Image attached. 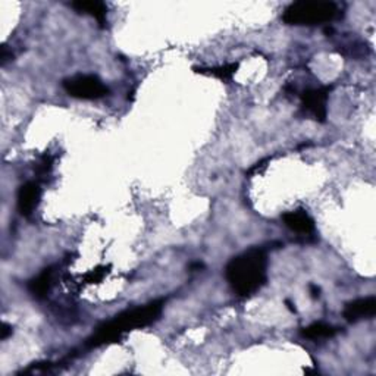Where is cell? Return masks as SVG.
Here are the masks:
<instances>
[{"label": "cell", "mask_w": 376, "mask_h": 376, "mask_svg": "<svg viewBox=\"0 0 376 376\" xmlns=\"http://www.w3.org/2000/svg\"><path fill=\"white\" fill-rule=\"evenodd\" d=\"M238 69V64H228V65H224V66H218V68H201L198 69V72H201V74H206V75H210V77H215V78H219V80H229L231 77H233L236 72Z\"/></svg>", "instance_id": "7c38bea8"}, {"label": "cell", "mask_w": 376, "mask_h": 376, "mask_svg": "<svg viewBox=\"0 0 376 376\" xmlns=\"http://www.w3.org/2000/svg\"><path fill=\"white\" fill-rule=\"evenodd\" d=\"M50 285H52V269H45L37 278H34L30 282V291L37 298H43L49 293Z\"/></svg>", "instance_id": "8fae6325"}, {"label": "cell", "mask_w": 376, "mask_h": 376, "mask_svg": "<svg viewBox=\"0 0 376 376\" xmlns=\"http://www.w3.org/2000/svg\"><path fill=\"white\" fill-rule=\"evenodd\" d=\"M310 291H312V296L316 298V297H319V293H321V290H319V288H317L316 285H310Z\"/></svg>", "instance_id": "5bb4252c"}, {"label": "cell", "mask_w": 376, "mask_h": 376, "mask_svg": "<svg viewBox=\"0 0 376 376\" xmlns=\"http://www.w3.org/2000/svg\"><path fill=\"white\" fill-rule=\"evenodd\" d=\"M3 329H2V337H0V338H2V340H6L8 338V335L10 334V332H12V329H10V326L8 325V324H3V326H2Z\"/></svg>", "instance_id": "4fadbf2b"}, {"label": "cell", "mask_w": 376, "mask_h": 376, "mask_svg": "<svg viewBox=\"0 0 376 376\" xmlns=\"http://www.w3.org/2000/svg\"><path fill=\"white\" fill-rule=\"evenodd\" d=\"M375 312H376V298L365 297L347 303L342 316L347 322L354 324L361 319H370V317L375 316Z\"/></svg>", "instance_id": "8992f818"}, {"label": "cell", "mask_w": 376, "mask_h": 376, "mask_svg": "<svg viewBox=\"0 0 376 376\" xmlns=\"http://www.w3.org/2000/svg\"><path fill=\"white\" fill-rule=\"evenodd\" d=\"M41 190L37 182H25L18 191V210L22 216H30L40 203Z\"/></svg>", "instance_id": "52a82bcc"}, {"label": "cell", "mask_w": 376, "mask_h": 376, "mask_svg": "<svg viewBox=\"0 0 376 376\" xmlns=\"http://www.w3.org/2000/svg\"><path fill=\"white\" fill-rule=\"evenodd\" d=\"M162 309L164 300H156L149 303V305L125 310L118 316H115L112 321L100 325L94 334L87 340L85 345L93 349V347H100L118 341L126 332L137 328H144L156 322L159 316L162 314Z\"/></svg>", "instance_id": "7a4b0ae2"}, {"label": "cell", "mask_w": 376, "mask_h": 376, "mask_svg": "<svg viewBox=\"0 0 376 376\" xmlns=\"http://www.w3.org/2000/svg\"><path fill=\"white\" fill-rule=\"evenodd\" d=\"M329 89L328 87H321V89H309L301 93V106L306 113L324 122L326 118V100H328Z\"/></svg>", "instance_id": "5b68a950"}, {"label": "cell", "mask_w": 376, "mask_h": 376, "mask_svg": "<svg viewBox=\"0 0 376 376\" xmlns=\"http://www.w3.org/2000/svg\"><path fill=\"white\" fill-rule=\"evenodd\" d=\"M340 17V9L332 2H296L288 6L282 21L288 25H319Z\"/></svg>", "instance_id": "3957f363"}, {"label": "cell", "mask_w": 376, "mask_h": 376, "mask_svg": "<svg viewBox=\"0 0 376 376\" xmlns=\"http://www.w3.org/2000/svg\"><path fill=\"white\" fill-rule=\"evenodd\" d=\"M338 332V329L332 325L324 322H314L306 328L301 329V337L308 340H325L332 338Z\"/></svg>", "instance_id": "9c48e42d"}, {"label": "cell", "mask_w": 376, "mask_h": 376, "mask_svg": "<svg viewBox=\"0 0 376 376\" xmlns=\"http://www.w3.org/2000/svg\"><path fill=\"white\" fill-rule=\"evenodd\" d=\"M71 6L77 12L89 13L90 17L96 18L100 24H103L106 20L108 9H106V5L102 2H82V0H80V2H74Z\"/></svg>", "instance_id": "30bf717a"}, {"label": "cell", "mask_w": 376, "mask_h": 376, "mask_svg": "<svg viewBox=\"0 0 376 376\" xmlns=\"http://www.w3.org/2000/svg\"><path fill=\"white\" fill-rule=\"evenodd\" d=\"M282 221L285 226H288L297 234L309 236L314 231V222L305 210L287 212L282 215Z\"/></svg>", "instance_id": "ba28073f"}, {"label": "cell", "mask_w": 376, "mask_h": 376, "mask_svg": "<svg viewBox=\"0 0 376 376\" xmlns=\"http://www.w3.org/2000/svg\"><path fill=\"white\" fill-rule=\"evenodd\" d=\"M65 92L81 100H97L108 94V87L96 75H74L64 81Z\"/></svg>", "instance_id": "277c9868"}, {"label": "cell", "mask_w": 376, "mask_h": 376, "mask_svg": "<svg viewBox=\"0 0 376 376\" xmlns=\"http://www.w3.org/2000/svg\"><path fill=\"white\" fill-rule=\"evenodd\" d=\"M266 269L268 257L265 250L250 249L229 260L225 277L238 296L249 297L265 285Z\"/></svg>", "instance_id": "6da1fadb"}]
</instances>
